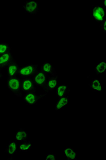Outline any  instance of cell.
<instances>
[{
    "instance_id": "6da1fadb",
    "label": "cell",
    "mask_w": 106,
    "mask_h": 160,
    "mask_svg": "<svg viewBox=\"0 0 106 160\" xmlns=\"http://www.w3.org/2000/svg\"><path fill=\"white\" fill-rule=\"evenodd\" d=\"M6 85L7 89L10 92L18 97H22L21 78L18 76L8 78Z\"/></svg>"
},
{
    "instance_id": "7a4b0ae2",
    "label": "cell",
    "mask_w": 106,
    "mask_h": 160,
    "mask_svg": "<svg viewBox=\"0 0 106 160\" xmlns=\"http://www.w3.org/2000/svg\"><path fill=\"white\" fill-rule=\"evenodd\" d=\"M39 66L32 64L20 67L18 76L21 78H32L39 70Z\"/></svg>"
},
{
    "instance_id": "3957f363",
    "label": "cell",
    "mask_w": 106,
    "mask_h": 160,
    "mask_svg": "<svg viewBox=\"0 0 106 160\" xmlns=\"http://www.w3.org/2000/svg\"><path fill=\"white\" fill-rule=\"evenodd\" d=\"M48 75L40 69L35 74L32 79L35 86L42 89L46 92Z\"/></svg>"
},
{
    "instance_id": "277c9868",
    "label": "cell",
    "mask_w": 106,
    "mask_h": 160,
    "mask_svg": "<svg viewBox=\"0 0 106 160\" xmlns=\"http://www.w3.org/2000/svg\"><path fill=\"white\" fill-rule=\"evenodd\" d=\"M48 93L38 95L35 92H25L23 100L27 105L30 106L37 105L38 102L46 97Z\"/></svg>"
},
{
    "instance_id": "5b68a950",
    "label": "cell",
    "mask_w": 106,
    "mask_h": 160,
    "mask_svg": "<svg viewBox=\"0 0 106 160\" xmlns=\"http://www.w3.org/2000/svg\"><path fill=\"white\" fill-rule=\"evenodd\" d=\"M22 8L26 13L31 15L37 14L40 8L39 3L34 0L26 1L22 6Z\"/></svg>"
},
{
    "instance_id": "8992f818",
    "label": "cell",
    "mask_w": 106,
    "mask_h": 160,
    "mask_svg": "<svg viewBox=\"0 0 106 160\" xmlns=\"http://www.w3.org/2000/svg\"><path fill=\"white\" fill-rule=\"evenodd\" d=\"M21 86L22 91L24 93L36 92V88L34 84L32 78H21Z\"/></svg>"
},
{
    "instance_id": "52a82bcc",
    "label": "cell",
    "mask_w": 106,
    "mask_h": 160,
    "mask_svg": "<svg viewBox=\"0 0 106 160\" xmlns=\"http://www.w3.org/2000/svg\"><path fill=\"white\" fill-rule=\"evenodd\" d=\"M93 17L98 23H101L105 19V11L103 6L96 5L93 8Z\"/></svg>"
},
{
    "instance_id": "ba28073f",
    "label": "cell",
    "mask_w": 106,
    "mask_h": 160,
    "mask_svg": "<svg viewBox=\"0 0 106 160\" xmlns=\"http://www.w3.org/2000/svg\"><path fill=\"white\" fill-rule=\"evenodd\" d=\"M59 77L57 74L54 75H48L46 92V93L53 91L57 87Z\"/></svg>"
},
{
    "instance_id": "9c48e42d",
    "label": "cell",
    "mask_w": 106,
    "mask_h": 160,
    "mask_svg": "<svg viewBox=\"0 0 106 160\" xmlns=\"http://www.w3.org/2000/svg\"><path fill=\"white\" fill-rule=\"evenodd\" d=\"M20 66L14 60L7 67V75L8 78H12L18 76Z\"/></svg>"
},
{
    "instance_id": "30bf717a",
    "label": "cell",
    "mask_w": 106,
    "mask_h": 160,
    "mask_svg": "<svg viewBox=\"0 0 106 160\" xmlns=\"http://www.w3.org/2000/svg\"><path fill=\"white\" fill-rule=\"evenodd\" d=\"M14 60L11 51L0 56V69L7 68Z\"/></svg>"
},
{
    "instance_id": "8fae6325",
    "label": "cell",
    "mask_w": 106,
    "mask_h": 160,
    "mask_svg": "<svg viewBox=\"0 0 106 160\" xmlns=\"http://www.w3.org/2000/svg\"><path fill=\"white\" fill-rule=\"evenodd\" d=\"M70 91V90L69 89L64 95L59 99L55 105L56 111L62 110L68 105Z\"/></svg>"
},
{
    "instance_id": "7c38bea8",
    "label": "cell",
    "mask_w": 106,
    "mask_h": 160,
    "mask_svg": "<svg viewBox=\"0 0 106 160\" xmlns=\"http://www.w3.org/2000/svg\"><path fill=\"white\" fill-rule=\"evenodd\" d=\"M41 70L48 75H54L56 74L52 64L45 62L41 66Z\"/></svg>"
},
{
    "instance_id": "4fadbf2b",
    "label": "cell",
    "mask_w": 106,
    "mask_h": 160,
    "mask_svg": "<svg viewBox=\"0 0 106 160\" xmlns=\"http://www.w3.org/2000/svg\"><path fill=\"white\" fill-rule=\"evenodd\" d=\"M17 148V144L16 142H9L7 145L5 152L10 156L11 160H12L13 156L16 154Z\"/></svg>"
},
{
    "instance_id": "5bb4252c",
    "label": "cell",
    "mask_w": 106,
    "mask_h": 160,
    "mask_svg": "<svg viewBox=\"0 0 106 160\" xmlns=\"http://www.w3.org/2000/svg\"><path fill=\"white\" fill-rule=\"evenodd\" d=\"M88 85L94 92H102L103 91V86L100 79H93L88 84Z\"/></svg>"
},
{
    "instance_id": "9a60e30c",
    "label": "cell",
    "mask_w": 106,
    "mask_h": 160,
    "mask_svg": "<svg viewBox=\"0 0 106 160\" xmlns=\"http://www.w3.org/2000/svg\"><path fill=\"white\" fill-rule=\"evenodd\" d=\"M28 134L27 132L22 128L19 129L17 131L14 137L15 142L25 141H27Z\"/></svg>"
},
{
    "instance_id": "2e32d148",
    "label": "cell",
    "mask_w": 106,
    "mask_h": 160,
    "mask_svg": "<svg viewBox=\"0 0 106 160\" xmlns=\"http://www.w3.org/2000/svg\"><path fill=\"white\" fill-rule=\"evenodd\" d=\"M64 157L68 160H76V152L72 148L67 147L64 150Z\"/></svg>"
},
{
    "instance_id": "e0dca14e",
    "label": "cell",
    "mask_w": 106,
    "mask_h": 160,
    "mask_svg": "<svg viewBox=\"0 0 106 160\" xmlns=\"http://www.w3.org/2000/svg\"><path fill=\"white\" fill-rule=\"evenodd\" d=\"M69 89L68 86L65 84H58L56 88V96L58 98L64 95Z\"/></svg>"
},
{
    "instance_id": "ac0fdd59",
    "label": "cell",
    "mask_w": 106,
    "mask_h": 160,
    "mask_svg": "<svg viewBox=\"0 0 106 160\" xmlns=\"http://www.w3.org/2000/svg\"><path fill=\"white\" fill-rule=\"evenodd\" d=\"M19 145V150L20 152H29L32 149L33 145L32 142L30 141H23Z\"/></svg>"
},
{
    "instance_id": "d6986e66",
    "label": "cell",
    "mask_w": 106,
    "mask_h": 160,
    "mask_svg": "<svg viewBox=\"0 0 106 160\" xmlns=\"http://www.w3.org/2000/svg\"><path fill=\"white\" fill-rule=\"evenodd\" d=\"M106 63L104 61H101L95 65L94 71L97 74L104 73L106 71Z\"/></svg>"
},
{
    "instance_id": "ffe728a7",
    "label": "cell",
    "mask_w": 106,
    "mask_h": 160,
    "mask_svg": "<svg viewBox=\"0 0 106 160\" xmlns=\"http://www.w3.org/2000/svg\"><path fill=\"white\" fill-rule=\"evenodd\" d=\"M9 43L0 42V56L11 51Z\"/></svg>"
},
{
    "instance_id": "44dd1931",
    "label": "cell",
    "mask_w": 106,
    "mask_h": 160,
    "mask_svg": "<svg viewBox=\"0 0 106 160\" xmlns=\"http://www.w3.org/2000/svg\"><path fill=\"white\" fill-rule=\"evenodd\" d=\"M55 155L53 153H50L46 155V160H55Z\"/></svg>"
},
{
    "instance_id": "7402d4cb",
    "label": "cell",
    "mask_w": 106,
    "mask_h": 160,
    "mask_svg": "<svg viewBox=\"0 0 106 160\" xmlns=\"http://www.w3.org/2000/svg\"><path fill=\"white\" fill-rule=\"evenodd\" d=\"M106 19L100 23V27L103 32H106Z\"/></svg>"
},
{
    "instance_id": "603a6c76",
    "label": "cell",
    "mask_w": 106,
    "mask_h": 160,
    "mask_svg": "<svg viewBox=\"0 0 106 160\" xmlns=\"http://www.w3.org/2000/svg\"><path fill=\"white\" fill-rule=\"evenodd\" d=\"M2 69H0V80L2 79L3 77V75L2 73Z\"/></svg>"
},
{
    "instance_id": "cb8c5ba5",
    "label": "cell",
    "mask_w": 106,
    "mask_h": 160,
    "mask_svg": "<svg viewBox=\"0 0 106 160\" xmlns=\"http://www.w3.org/2000/svg\"><path fill=\"white\" fill-rule=\"evenodd\" d=\"M103 5H104V8H105V1H104V3H103Z\"/></svg>"
}]
</instances>
